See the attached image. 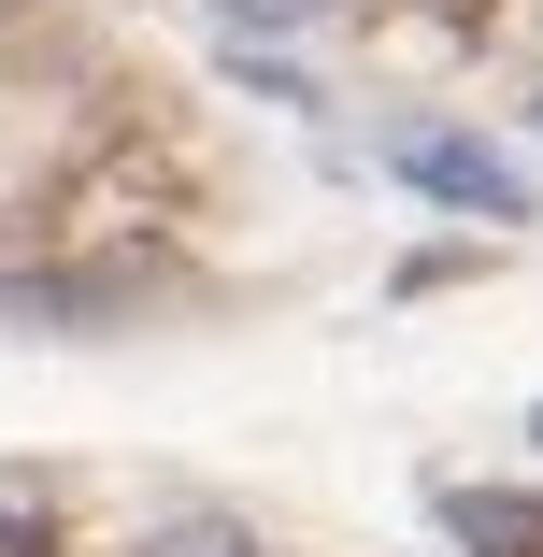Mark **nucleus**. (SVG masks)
I'll return each mask as SVG.
<instances>
[{
    "label": "nucleus",
    "mask_w": 543,
    "mask_h": 557,
    "mask_svg": "<svg viewBox=\"0 0 543 557\" xmlns=\"http://www.w3.org/2000/svg\"><path fill=\"white\" fill-rule=\"evenodd\" d=\"M400 186H429V200H458V214H529L515 158H486V144H458V129H415V144H400Z\"/></svg>",
    "instance_id": "obj_1"
},
{
    "label": "nucleus",
    "mask_w": 543,
    "mask_h": 557,
    "mask_svg": "<svg viewBox=\"0 0 543 557\" xmlns=\"http://www.w3.org/2000/svg\"><path fill=\"white\" fill-rule=\"evenodd\" d=\"M129 557H272V543H258L244 515H158V529H144Z\"/></svg>",
    "instance_id": "obj_2"
},
{
    "label": "nucleus",
    "mask_w": 543,
    "mask_h": 557,
    "mask_svg": "<svg viewBox=\"0 0 543 557\" xmlns=\"http://www.w3.org/2000/svg\"><path fill=\"white\" fill-rule=\"evenodd\" d=\"M214 15H230L244 44H300V29H344L358 0H214Z\"/></svg>",
    "instance_id": "obj_3"
},
{
    "label": "nucleus",
    "mask_w": 543,
    "mask_h": 557,
    "mask_svg": "<svg viewBox=\"0 0 543 557\" xmlns=\"http://www.w3.org/2000/svg\"><path fill=\"white\" fill-rule=\"evenodd\" d=\"M458 543H472V557H529V486H486V500H458Z\"/></svg>",
    "instance_id": "obj_4"
}]
</instances>
